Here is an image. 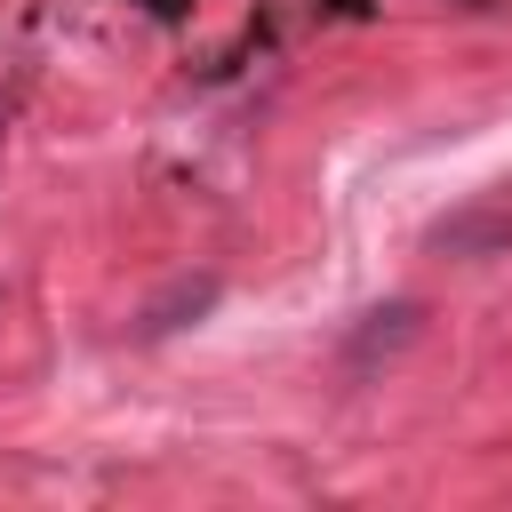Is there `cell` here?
Listing matches in <instances>:
<instances>
[{"mask_svg":"<svg viewBox=\"0 0 512 512\" xmlns=\"http://www.w3.org/2000/svg\"><path fill=\"white\" fill-rule=\"evenodd\" d=\"M216 296H224V280H216V272H184L176 288H160V296L136 312V336H168V328H192V320H200Z\"/></svg>","mask_w":512,"mask_h":512,"instance_id":"cell-1","label":"cell"},{"mask_svg":"<svg viewBox=\"0 0 512 512\" xmlns=\"http://www.w3.org/2000/svg\"><path fill=\"white\" fill-rule=\"evenodd\" d=\"M504 240H512V208H472V216H448L432 232V248H448V256H488Z\"/></svg>","mask_w":512,"mask_h":512,"instance_id":"cell-3","label":"cell"},{"mask_svg":"<svg viewBox=\"0 0 512 512\" xmlns=\"http://www.w3.org/2000/svg\"><path fill=\"white\" fill-rule=\"evenodd\" d=\"M144 8H160V16H176V8H184V0H144Z\"/></svg>","mask_w":512,"mask_h":512,"instance_id":"cell-4","label":"cell"},{"mask_svg":"<svg viewBox=\"0 0 512 512\" xmlns=\"http://www.w3.org/2000/svg\"><path fill=\"white\" fill-rule=\"evenodd\" d=\"M416 328H424V304H408V296H400V304H376V312L360 320V336H352V368H368L376 352L392 360V352H400Z\"/></svg>","mask_w":512,"mask_h":512,"instance_id":"cell-2","label":"cell"}]
</instances>
